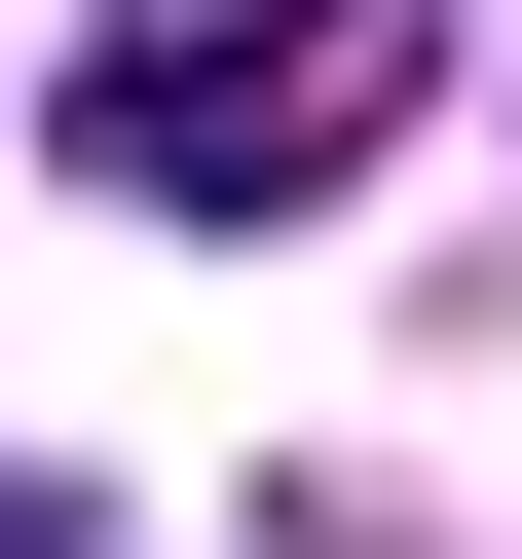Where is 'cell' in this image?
<instances>
[{"label": "cell", "mask_w": 522, "mask_h": 559, "mask_svg": "<svg viewBox=\"0 0 522 559\" xmlns=\"http://www.w3.org/2000/svg\"><path fill=\"white\" fill-rule=\"evenodd\" d=\"M373 112H411V0H261V38H150V75H75V150H112L150 224H299Z\"/></svg>", "instance_id": "1"}]
</instances>
